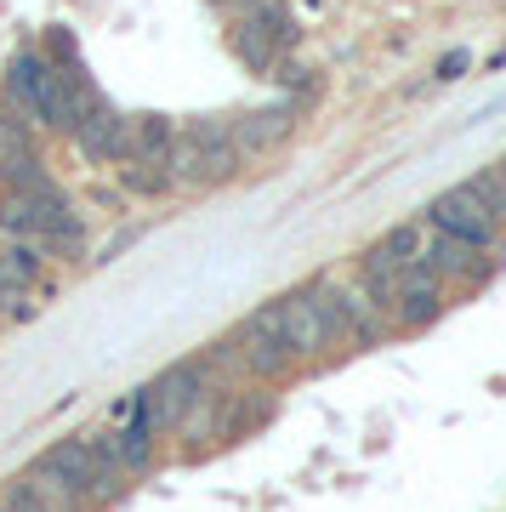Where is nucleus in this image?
I'll use <instances>...</instances> for the list:
<instances>
[{
    "label": "nucleus",
    "instance_id": "1",
    "mask_svg": "<svg viewBox=\"0 0 506 512\" xmlns=\"http://www.w3.org/2000/svg\"><path fill=\"white\" fill-rule=\"evenodd\" d=\"M171 183L182 188H211V183H228L239 171V148H234V120H194L188 131H177V143H171Z\"/></svg>",
    "mask_w": 506,
    "mask_h": 512
},
{
    "label": "nucleus",
    "instance_id": "2",
    "mask_svg": "<svg viewBox=\"0 0 506 512\" xmlns=\"http://www.w3.org/2000/svg\"><path fill=\"white\" fill-rule=\"evenodd\" d=\"M279 319H285L290 359H319L325 348L347 342V319H342V302H336V285H313V291L285 296L279 302Z\"/></svg>",
    "mask_w": 506,
    "mask_h": 512
},
{
    "label": "nucleus",
    "instance_id": "3",
    "mask_svg": "<svg viewBox=\"0 0 506 512\" xmlns=\"http://www.w3.org/2000/svg\"><path fill=\"white\" fill-rule=\"evenodd\" d=\"M427 222H398V228H387V234L364 251V262H359V274H364V291L376 296L381 308H387V296H393V279L404 274V268H416L421 262V251H427Z\"/></svg>",
    "mask_w": 506,
    "mask_h": 512
},
{
    "label": "nucleus",
    "instance_id": "4",
    "mask_svg": "<svg viewBox=\"0 0 506 512\" xmlns=\"http://www.w3.org/2000/svg\"><path fill=\"white\" fill-rule=\"evenodd\" d=\"M427 228H438V234H450V239H467L472 251H489V245L501 239V222L478 205V194H472L467 183L450 188V194H438V200L427 205Z\"/></svg>",
    "mask_w": 506,
    "mask_h": 512
},
{
    "label": "nucleus",
    "instance_id": "5",
    "mask_svg": "<svg viewBox=\"0 0 506 512\" xmlns=\"http://www.w3.org/2000/svg\"><path fill=\"white\" fill-rule=\"evenodd\" d=\"M234 348H239V359H245L251 376H285V370H290V348H285V319H279V302L256 308L251 319L239 325Z\"/></svg>",
    "mask_w": 506,
    "mask_h": 512
},
{
    "label": "nucleus",
    "instance_id": "6",
    "mask_svg": "<svg viewBox=\"0 0 506 512\" xmlns=\"http://www.w3.org/2000/svg\"><path fill=\"white\" fill-rule=\"evenodd\" d=\"M199 399H205V370L199 365H171L160 382L143 387V410L154 427H182L199 410Z\"/></svg>",
    "mask_w": 506,
    "mask_h": 512
},
{
    "label": "nucleus",
    "instance_id": "7",
    "mask_svg": "<svg viewBox=\"0 0 506 512\" xmlns=\"http://www.w3.org/2000/svg\"><path fill=\"white\" fill-rule=\"evenodd\" d=\"M438 313H444V279L433 274V268H404V274L393 279V296H387V319H393V330H421L433 325Z\"/></svg>",
    "mask_w": 506,
    "mask_h": 512
},
{
    "label": "nucleus",
    "instance_id": "8",
    "mask_svg": "<svg viewBox=\"0 0 506 512\" xmlns=\"http://www.w3.org/2000/svg\"><path fill=\"white\" fill-rule=\"evenodd\" d=\"M74 148L86 154V160H126V143H131V120L126 114H114L103 97L91 103L80 120H74Z\"/></svg>",
    "mask_w": 506,
    "mask_h": 512
},
{
    "label": "nucleus",
    "instance_id": "9",
    "mask_svg": "<svg viewBox=\"0 0 506 512\" xmlns=\"http://www.w3.org/2000/svg\"><path fill=\"white\" fill-rule=\"evenodd\" d=\"M290 126H296V103H268V109H251L234 120V148L239 160L245 154H268L273 143H285Z\"/></svg>",
    "mask_w": 506,
    "mask_h": 512
},
{
    "label": "nucleus",
    "instance_id": "10",
    "mask_svg": "<svg viewBox=\"0 0 506 512\" xmlns=\"http://www.w3.org/2000/svg\"><path fill=\"white\" fill-rule=\"evenodd\" d=\"M336 302H342V319H347V342H381L393 330L387 308L364 285H336Z\"/></svg>",
    "mask_w": 506,
    "mask_h": 512
},
{
    "label": "nucleus",
    "instance_id": "11",
    "mask_svg": "<svg viewBox=\"0 0 506 512\" xmlns=\"http://www.w3.org/2000/svg\"><path fill=\"white\" fill-rule=\"evenodd\" d=\"M40 467H52V473H63L69 484H80V490H86L91 478H97V467H103V456H97L91 433H80V439H57L52 450L40 456Z\"/></svg>",
    "mask_w": 506,
    "mask_h": 512
},
{
    "label": "nucleus",
    "instance_id": "12",
    "mask_svg": "<svg viewBox=\"0 0 506 512\" xmlns=\"http://www.w3.org/2000/svg\"><path fill=\"white\" fill-rule=\"evenodd\" d=\"M421 268H433L438 279H472L478 268V251H472L467 239H450V234H427V251H421Z\"/></svg>",
    "mask_w": 506,
    "mask_h": 512
},
{
    "label": "nucleus",
    "instance_id": "13",
    "mask_svg": "<svg viewBox=\"0 0 506 512\" xmlns=\"http://www.w3.org/2000/svg\"><path fill=\"white\" fill-rule=\"evenodd\" d=\"M23 484H29V495H35L46 512H86V490L69 484L63 473H52V467H40V461L23 473Z\"/></svg>",
    "mask_w": 506,
    "mask_h": 512
},
{
    "label": "nucleus",
    "instance_id": "14",
    "mask_svg": "<svg viewBox=\"0 0 506 512\" xmlns=\"http://www.w3.org/2000/svg\"><path fill=\"white\" fill-rule=\"evenodd\" d=\"M171 143H177V126L165 114H143L131 120V143H126V160H148V165H165L171 160Z\"/></svg>",
    "mask_w": 506,
    "mask_h": 512
},
{
    "label": "nucleus",
    "instance_id": "15",
    "mask_svg": "<svg viewBox=\"0 0 506 512\" xmlns=\"http://www.w3.org/2000/svg\"><path fill=\"white\" fill-rule=\"evenodd\" d=\"M40 274V251L35 245H12V251H0V296L6 291H29Z\"/></svg>",
    "mask_w": 506,
    "mask_h": 512
},
{
    "label": "nucleus",
    "instance_id": "16",
    "mask_svg": "<svg viewBox=\"0 0 506 512\" xmlns=\"http://www.w3.org/2000/svg\"><path fill=\"white\" fill-rule=\"evenodd\" d=\"M0 183H6V194H35V188H52V177L35 154H12V160H0Z\"/></svg>",
    "mask_w": 506,
    "mask_h": 512
},
{
    "label": "nucleus",
    "instance_id": "17",
    "mask_svg": "<svg viewBox=\"0 0 506 512\" xmlns=\"http://www.w3.org/2000/svg\"><path fill=\"white\" fill-rule=\"evenodd\" d=\"M234 52L245 57L251 69H273V63H279V46H273V40L262 35V29H256L251 18H245V23L234 29Z\"/></svg>",
    "mask_w": 506,
    "mask_h": 512
},
{
    "label": "nucleus",
    "instance_id": "18",
    "mask_svg": "<svg viewBox=\"0 0 506 512\" xmlns=\"http://www.w3.org/2000/svg\"><path fill=\"white\" fill-rule=\"evenodd\" d=\"M472 194H478V205H484L489 217L501 222L506 228V177H501V165H489V171H478V177H472Z\"/></svg>",
    "mask_w": 506,
    "mask_h": 512
},
{
    "label": "nucleus",
    "instance_id": "19",
    "mask_svg": "<svg viewBox=\"0 0 506 512\" xmlns=\"http://www.w3.org/2000/svg\"><path fill=\"white\" fill-rule=\"evenodd\" d=\"M12 154H35V137L18 109H0V160H12Z\"/></svg>",
    "mask_w": 506,
    "mask_h": 512
},
{
    "label": "nucleus",
    "instance_id": "20",
    "mask_svg": "<svg viewBox=\"0 0 506 512\" xmlns=\"http://www.w3.org/2000/svg\"><path fill=\"white\" fill-rule=\"evenodd\" d=\"M126 188L131 194H165L171 188V171L165 165H148V160H126Z\"/></svg>",
    "mask_w": 506,
    "mask_h": 512
},
{
    "label": "nucleus",
    "instance_id": "21",
    "mask_svg": "<svg viewBox=\"0 0 506 512\" xmlns=\"http://www.w3.org/2000/svg\"><path fill=\"white\" fill-rule=\"evenodd\" d=\"M46 52H52L57 63H63V69H80V57H74V35H69V29H46ZM52 57H46V63H52Z\"/></svg>",
    "mask_w": 506,
    "mask_h": 512
},
{
    "label": "nucleus",
    "instance_id": "22",
    "mask_svg": "<svg viewBox=\"0 0 506 512\" xmlns=\"http://www.w3.org/2000/svg\"><path fill=\"white\" fill-rule=\"evenodd\" d=\"M0 501H6V512H46L35 501V495H29V484H23V478H12V484H6V495H0Z\"/></svg>",
    "mask_w": 506,
    "mask_h": 512
},
{
    "label": "nucleus",
    "instance_id": "23",
    "mask_svg": "<svg viewBox=\"0 0 506 512\" xmlns=\"http://www.w3.org/2000/svg\"><path fill=\"white\" fill-rule=\"evenodd\" d=\"M467 63H472L467 52H450L444 63H438V80H461V69H467Z\"/></svg>",
    "mask_w": 506,
    "mask_h": 512
},
{
    "label": "nucleus",
    "instance_id": "24",
    "mask_svg": "<svg viewBox=\"0 0 506 512\" xmlns=\"http://www.w3.org/2000/svg\"><path fill=\"white\" fill-rule=\"evenodd\" d=\"M495 165H501V177H506V160H495Z\"/></svg>",
    "mask_w": 506,
    "mask_h": 512
},
{
    "label": "nucleus",
    "instance_id": "25",
    "mask_svg": "<svg viewBox=\"0 0 506 512\" xmlns=\"http://www.w3.org/2000/svg\"><path fill=\"white\" fill-rule=\"evenodd\" d=\"M0 512H6V501H0Z\"/></svg>",
    "mask_w": 506,
    "mask_h": 512
}]
</instances>
